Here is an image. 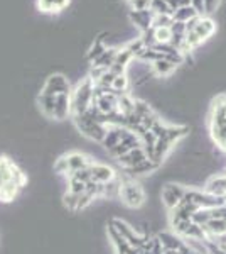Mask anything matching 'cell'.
Masks as SVG:
<instances>
[{"instance_id": "29", "label": "cell", "mask_w": 226, "mask_h": 254, "mask_svg": "<svg viewBox=\"0 0 226 254\" xmlns=\"http://www.w3.org/2000/svg\"><path fill=\"white\" fill-rule=\"evenodd\" d=\"M160 58H164V56L160 55L159 51H155L154 48H143L142 51L137 55V58H135V60H142V61H149V63H154V61H157Z\"/></svg>"}, {"instance_id": "24", "label": "cell", "mask_w": 226, "mask_h": 254, "mask_svg": "<svg viewBox=\"0 0 226 254\" xmlns=\"http://www.w3.org/2000/svg\"><path fill=\"white\" fill-rule=\"evenodd\" d=\"M198 12H196V9L192 5H187V7H181V9H178L172 14V19L176 20V22H189L191 19L198 17Z\"/></svg>"}, {"instance_id": "43", "label": "cell", "mask_w": 226, "mask_h": 254, "mask_svg": "<svg viewBox=\"0 0 226 254\" xmlns=\"http://www.w3.org/2000/svg\"><path fill=\"white\" fill-rule=\"evenodd\" d=\"M129 2H132V0H129Z\"/></svg>"}, {"instance_id": "31", "label": "cell", "mask_w": 226, "mask_h": 254, "mask_svg": "<svg viewBox=\"0 0 226 254\" xmlns=\"http://www.w3.org/2000/svg\"><path fill=\"white\" fill-rule=\"evenodd\" d=\"M191 220L198 225H206L211 220V214H209V208H199L198 212H194L191 217Z\"/></svg>"}, {"instance_id": "17", "label": "cell", "mask_w": 226, "mask_h": 254, "mask_svg": "<svg viewBox=\"0 0 226 254\" xmlns=\"http://www.w3.org/2000/svg\"><path fill=\"white\" fill-rule=\"evenodd\" d=\"M118 53V48H106L103 51V55L100 58H96L91 63V66H96V68H103V69H110V66L113 64L115 61V56Z\"/></svg>"}, {"instance_id": "23", "label": "cell", "mask_w": 226, "mask_h": 254, "mask_svg": "<svg viewBox=\"0 0 226 254\" xmlns=\"http://www.w3.org/2000/svg\"><path fill=\"white\" fill-rule=\"evenodd\" d=\"M209 132L216 146L226 153V126H209Z\"/></svg>"}, {"instance_id": "19", "label": "cell", "mask_w": 226, "mask_h": 254, "mask_svg": "<svg viewBox=\"0 0 226 254\" xmlns=\"http://www.w3.org/2000/svg\"><path fill=\"white\" fill-rule=\"evenodd\" d=\"M38 104L41 112L44 114L47 119H54V97L46 95V93H39Z\"/></svg>"}, {"instance_id": "25", "label": "cell", "mask_w": 226, "mask_h": 254, "mask_svg": "<svg viewBox=\"0 0 226 254\" xmlns=\"http://www.w3.org/2000/svg\"><path fill=\"white\" fill-rule=\"evenodd\" d=\"M155 44H169L172 38L171 27H152Z\"/></svg>"}, {"instance_id": "12", "label": "cell", "mask_w": 226, "mask_h": 254, "mask_svg": "<svg viewBox=\"0 0 226 254\" xmlns=\"http://www.w3.org/2000/svg\"><path fill=\"white\" fill-rule=\"evenodd\" d=\"M145 159H147L145 151H143L142 147H135V149H130L127 154H123L122 158H118L117 161L120 163V166H123V170H127V168L137 166L138 163L145 161Z\"/></svg>"}, {"instance_id": "7", "label": "cell", "mask_w": 226, "mask_h": 254, "mask_svg": "<svg viewBox=\"0 0 226 254\" xmlns=\"http://www.w3.org/2000/svg\"><path fill=\"white\" fill-rule=\"evenodd\" d=\"M134 60H135L134 55L125 46L118 48V53H117V56H115L113 64L110 66V71L117 76L118 75H127V68H129V64L132 63Z\"/></svg>"}, {"instance_id": "11", "label": "cell", "mask_w": 226, "mask_h": 254, "mask_svg": "<svg viewBox=\"0 0 226 254\" xmlns=\"http://www.w3.org/2000/svg\"><path fill=\"white\" fill-rule=\"evenodd\" d=\"M66 158V163H68V168H69V175L75 173L78 170H85V168H90L93 165V159L90 156H86L83 153H69V154H64Z\"/></svg>"}, {"instance_id": "1", "label": "cell", "mask_w": 226, "mask_h": 254, "mask_svg": "<svg viewBox=\"0 0 226 254\" xmlns=\"http://www.w3.org/2000/svg\"><path fill=\"white\" fill-rule=\"evenodd\" d=\"M216 32V22L211 15H198L186 22V43L189 49H196Z\"/></svg>"}, {"instance_id": "4", "label": "cell", "mask_w": 226, "mask_h": 254, "mask_svg": "<svg viewBox=\"0 0 226 254\" xmlns=\"http://www.w3.org/2000/svg\"><path fill=\"white\" fill-rule=\"evenodd\" d=\"M73 121H75L76 129L80 130L85 137L91 139V141H94V142L103 141V137L106 134V127L108 126L101 124V122H96V121H90V119H86L83 116L73 117Z\"/></svg>"}, {"instance_id": "28", "label": "cell", "mask_w": 226, "mask_h": 254, "mask_svg": "<svg viewBox=\"0 0 226 254\" xmlns=\"http://www.w3.org/2000/svg\"><path fill=\"white\" fill-rule=\"evenodd\" d=\"M105 49H106V46L103 44V39H101V38H96V39H94V43H93V46L90 48L88 56H86V58H88L90 63H93L94 60L100 58V56L103 55Z\"/></svg>"}, {"instance_id": "37", "label": "cell", "mask_w": 226, "mask_h": 254, "mask_svg": "<svg viewBox=\"0 0 226 254\" xmlns=\"http://www.w3.org/2000/svg\"><path fill=\"white\" fill-rule=\"evenodd\" d=\"M221 0H204V15H211L215 14L220 7Z\"/></svg>"}, {"instance_id": "33", "label": "cell", "mask_w": 226, "mask_h": 254, "mask_svg": "<svg viewBox=\"0 0 226 254\" xmlns=\"http://www.w3.org/2000/svg\"><path fill=\"white\" fill-rule=\"evenodd\" d=\"M172 22H174L172 15H155L152 27H171Z\"/></svg>"}, {"instance_id": "41", "label": "cell", "mask_w": 226, "mask_h": 254, "mask_svg": "<svg viewBox=\"0 0 226 254\" xmlns=\"http://www.w3.org/2000/svg\"><path fill=\"white\" fill-rule=\"evenodd\" d=\"M191 5L194 7L199 15H204V0H191Z\"/></svg>"}, {"instance_id": "6", "label": "cell", "mask_w": 226, "mask_h": 254, "mask_svg": "<svg viewBox=\"0 0 226 254\" xmlns=\"http://www.w3.org/2000/svg\"><path fill=\"white\" fill-rule=\"evenodd\" d=\"M71 92V85H69V80L61 73H54L46 80L41 93H46V95H59V93H69Z\"/></svg>"}, {"instance_id": "3", "label": "cell", "mask_w": 226, "mask_h": 254, "mask_svg": "<svg viewBox=\"0 0 226 254\" xmlns=\"http://www.w3.org/2000/svg\"><path fill=\"white\" fill-rule=\"evenodd\" d=\"M120 198L127 207L138 208L145 203V191L140 187V183H137L134 178H125L122 180Z\"/></svg>"}, {"instance_id": "30", "label": "cell", "mask_w": 226, "mask_h": 254, "mask_svg": "<svg viewBox=\"0 0 226 254\" xmlns=\"http://www.w3.org/2000/svg\"><path fill=\"white\" fill-rule=\"evenodd\" d=\"M134 112L137 114L138 117L143 119V117H147L149 114H152L154 110H152V107L147 102H143V100H138V98H135V102H134Z\"/></svg>"}, {"instance_id": "5", "label": "cell", "mask_w": 226, "mask_h": 254, "mask_svg": "<svg viewBox=\"0 0 226 254\" xmlns=\"http://www.w3.org/2000/svg\"><path fill=\"white\" fill-rule=\"evenodd\" d=\"M186 187L182 185H178V183H167V185H164L162 188V203L167 207V210H172L174 207L179 205V202L184 198V195H186Z\"/></svg>"}, {"instance_id": "10", "label": "cell", "mask_w": 226, "mask_h": 254, "mask_svg": "<svg viewBox=\"0 0 226 254\" xmlns=\"http://www.w3.org/2000/svg\"><path fill=\"white\" fill-rule=\"evenodd\" d=\"M90 171H91V180L96 183H106L110 182V180H113L115 176H117V173H115V170L112 166L108 165H101V163H94L90 166Z\"/></svg>"}, {"instance_id": "14", "label": "cell", "mask_w": 226, "mask_h": 254, "mask_svg": "<svg viewBox=\"0 0 226 254\" xmlns=\"http://www.w3.org/2000/svg\"><path fill=\"white\" fill-rule=\"evenodd\" d=\"M123 129H125V127H122V126H108L106 127V134H105L103 141H101L100 144L103 146L106 151H110L112 147H115L122 141Z\"/></svg>"}, {"instance_id": "35", "label": "cell", "mask_w": 226, "mask_h": 254, "mask_svg": "<svg viewBox=\"0 0 226 254\" xmlns=\"http://www.w3.org/2000/svg\"><path fill=\"white\" fill-rule=\"evenodd\" d=\"M54 171L57 175H66L69 176V168H68V163H66V158L61 156L57 161L54 163Z\"/></svg>"}, {"instance_id": "36", "label": "cell", "mask_w": 226, "mask_h": 254, "mask_svg": "<svg viewBox=\"0 0 226 254\" xmlns=\"http://www.w3.org/2000/svg\"><path fill=\"white\" fill-rule=\"evenodd\" d=\"M78 200H80V195H75V193H68L64 195V205H66L69 210H76L78 207Z\"/></svg>"}, {"instance_id": "18", "label": "cell", "mask_w": 226, "mask_h": 254, "mask_svg": "<svg viewBox=\"0 0 226 254\" xmlns=\"http://www.w3.org/2000/svg\"><path fill=\"white\" fill-rule=\"evenodd\" d=\"M157 237L160 239V243H162L164 249H169V251H179V249L186 244L179 236L169 234V232H162V234H159Z\"/></svg>"}, {"instance_id": "20", "label": "cell", "mask_w": 226, "mask_h": 254, "mask_svg": "<svg viewBox=\"0 0 226 254\" xmlns=\"http://www.w3.org/2000/svg\"><path fill=\"white\" fill-rule=\"evenodd\" d=\"M204 229H206L209 237H215V239H218V237L226 234V220L211 219L206 225H204Z\"/></svg>"}, {"instance_id": "40", "label": "cell", "mask_w": 226, "mask_h": 254, "mask_svg": "<svg viewBox=\"0 0 226 254\" xmlns=\"http://www.w3.org/2000/svg\"><path fill=\"white\" fill-rule=\"evenodd\" d=\"M132 10H147L150 7V0H132Z\"/></svg>"}, {"instance_id": "32", "label": "cell", "mask_w": 226, "mask_h": 254, "mask_svg": "<svg viewBox=\"0 0 226 254\" xmlns=\"http://www.w3.org/2000/svg\"><path fill=\"white\" fill-rule=\"evenodd\" d=\"M85 188H86L85 183L78 182V180L73 178V176H69V178H68V191H69V193L83 195L85 193Z\"/></svg>"}, {"instance_id": "8", "label": "cell", "mask_w": 226, "mask_h": 254, "mask_svg": "<svg viewBox=\"0 0 226 254\" xmlns=\"http://www.w3.org/2000/svg\"><path fill=\"white\" fill-rule=\"evenodd\" d=\"M71 116V92L54 95V119L64 121Z\"/></svg>"}, {"instance_id": "15", "label": "cell", "mask_w": 226, "mask_h": 254, "mask_svg": "<svg viewBox=\"0 0 226 254\" xmlns=\"http://www.w3.org/2000/svg\"><path fill=\"white\" fill-rule=\"evenodd\" d=\"M204 191L209 195H215V196H226V175L213 176V178L206 183Z\"/></svg>"}, {"instance_id": "39", "label": "cell", "mask_w": 226, "mask_h": 254, "mask_svg": "<svg viewBox=\"0 0 226 254\" xmlns=\"http://www.w3.org/2000/svg\"><path fill=\"white\" fill-rule=\"evenodd\" d=\"M167 3H169L172 14H174L176 10L181 9V7H187L191 5V0H167Z\"/></svg>"}, {"instance_id": "34", "label": "cell", "mask_w": 226, "mask_h": 254, "mask_svg": "<svg viewBox=\"0 0 226 254\" xmlns=\"http://www.w3.org/2000/svg\"><path fill=\"white\" fill-rule=\"evenodd\" d=\"M69 176H73V178H76L78 182H81V183H88V182H91V171H90V168H85V170H78L75 171V173H71ZM68 176V178H69Z\"/></svg>"}, {"instance_id": "13", "label": "cell", "mask_w": 226, "mask_h": 254, "mask_svg": "<svg viewBox=\"0 0 226 254\" xmlns=\"http://www.w3.org/2000/svg\"><path fill=\"white\" fill-rule=\"evenodd\" d=\"M159 168H160V165H157L155 161H152V159L147 158L145 161L138 163L137 166L127 168L125 173L129 175V178H135V176H147V175L154 173V171H157Z\"/></svg>"}, {"instance_id": "22", "label": "cell", "mask_w": 226, "mask_h": 254, "mask_svg": "<svg viewBox=\"0 0 226 254\" xmlns=\"http://www.w3.org/2000/svg\"><path fill=\"white\" fill-rule=\"evenodd\" d=\"M176 68H178V66H176L174 63H171L169 60H166V58H160V60L152 63V71H154L155 75H159V76H169Z\"/></svg>"}, {"instance_id": "42", "label": "cell", "mask_w": 226, "mask_h": 254, "mask_svg": "<svg viewBox=\"0 0 226 254\" xmlns=\"http://www.w3.org/2000/svg\"><path fill=\"white\" fill-rule=\"evenodd\" d=\"M164 254H178V251H169V249H166V251H164Z\"/></svg>"}, {"instance_id": "21", "label": "cell", "mask_w": 226, "mask_h": 254, "mask_svg": "<svg viewBox=\"0 0 226 254\" xmlns=\"http://www.w3.org/2000/svg\"><path fill=\"white\" fill-rule=\"evenodd\" d=\"M120 190H122V178L117 175L113 180L103 183V195L101 196H106V198H117V196H120Z\"/></svg>"}, {"instance_id": "16", "label": "cell", "mask_w": 226, "mask_h": 254, "mask_svg": "<svg viewBox=\"0 0 226 254\" xmlns=\"http://www.w3.org/2000/svg\"><path fill=\"white\" fill-rule=\"evenodd\" d=\"M71 0H38V9L44 14H57L64 10Z\"/></svg>"}, {"instance_id": "9", "label": "cell", "mask_w": 226, "mask_h": 254, "mask_svg": "<svg viewBox=\"0 0 226 254\" xmlns=\"http://www.w3.org/2000/svg\"><path fill=\"white\" fill-rule=\"evenodd\" d=\"M129 17L135 24V26L140 29V32H145V31H149L152 27V22H154L155 14L150 9H147V10H130Z\"/></svg>"}, {"instance_id": "38", "label": "cell", "mask_w": 226, "mask_h": 254, "mask_svg": "<svg viewBox=\"0 0 226 254\" xmlns=\"http://www.w3.org/2000/svg\"><path fill=\"white\" fill-rule=\"evenodd\" d=\"M93 196H90L88 193H83V195H80V200H78V207H76V210H85L86 207L90 205V203L93 202Z\"/></svg>"}, {"instance_id": "26", "label": "cell", "mask_w": 226, "mask_h": 254, "mask_svg": "<svg viewBox=\"0 0 226 254\" xmlns=\"http://www.w3.org/2000/svg\"><path fill=\"white\" fill-rule=\"evenodd\" d=\"M129 87H130V81L129 76L127 75H118L115 76L113 83H112V90L117 95H122V93H129Z\"/></svg>"}, {"instance_id": "27", "label": "cell", "mask_w": 226, "mask_h": 254, "mask_svg": "<svg viewBox=\"0 0 226 254\" xmlns=\"http://www.w3.org/2000/svg\"><path fill=\"white\" fill-rule=\"evenodd\" d=\"M149 9L154 12L155 15H172V10L167 3V0H150Z\"/></svg>"}, {"instance_id": "2", "label": "cell", "mask_w": 226, "mask_h": 254, "mask_svg": "<svg viewBox=\"0 0 226 254\" xmlns=\"http://www.w3.org/2000/svg\"><path fill=\"white\" fill-rule=\"evenodd\" d=\"M93 90H94V81L86 76L76 85L75 90H71V116H81L86 110L91 107L93 102Z\"/></svg>"}]
</instances>
